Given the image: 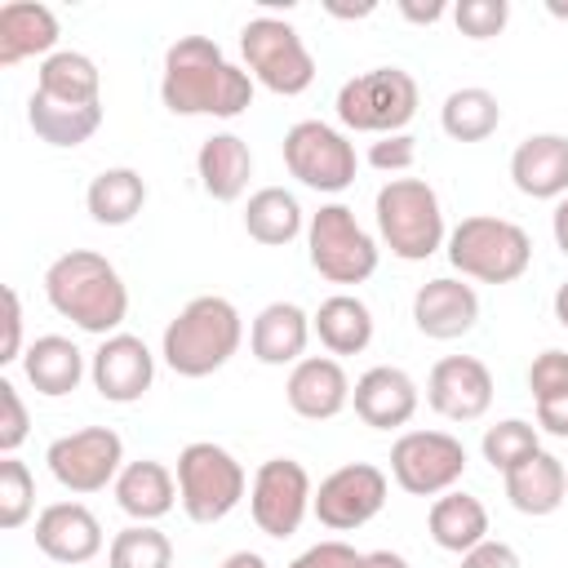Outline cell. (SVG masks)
Listing matches in <instances>:
<instances>
[{
    "label": "cell",
    "mask_w": 568,
    "mask_h": 568,
    "mask_svg": "<svg viewBox=\"0 0 568 568\" xmlns=\"http://www.w3.org/2000/svg\"><path fill=\"white\" fill-rule=\"evenodd\" d=\"M27 435H31V417H27V404H22L18 386L0 382V453L13 457Z\"/></svg>",
    "instance_id": "39"
},
{
    "label": "cell",
    "mask_w": 568,
    "mask_h": 568,
    "mask_svg": "<svg viewBox=\"0 0 568 568\" xmlns=\"http://www.w3.org/2000/svg\"><path fill=\"white\" fill-rule=\"evenodd\" d=\"M555 320H559V324L568 328V280H564L559 288H555Z\"/></svg>",
    "instance_id": "50"
},
{
    "label": "cell",
    "mask_w": 568,
    "mask_h": 568,
    "mask_svg": "<svg viewBox=\"0 0 568 568\" xmlns=\"http://www.w3.org/2000/svg\"><path fill=\"white\" fill-rule=\"evenodd\" d=\"M510 182L528 200H564L568 195V138L532 133L510 155Z\"/></svg>",
    "instance_id": "22"
},
{
    "label": "cell",
    "mask_w": 568,
    "mask_h": 568,
    "mask_svg": "<svg viewBox=\"0 0 568 568\" xmlns=\"http://www.w3.org/2000/svg\"><path fill=\"white\" fill-rule=\"evenodd\" d=\"M89 377H93V390L106 404H138L155 382V355L142 337L111 333L89 355Z\"/></svg>",
    "instance_id": "15"
},
{
    "label": "cell",
    "mask_w": 568,
    "mask_h": 568,
    "mask_svg": "<svg viewBox=\"0 0 568 568\" xmlns=\"http://www.w3.org/2000/svg\"><path fill=\"white\" fill-rule=\"evenodd\" d=\"M160 102L173 115H217L235 120L253 106V75L217 49L209 36H178L164 49Z\"/></svg>",
    "instance_id": "1"
},
{
    "label": "cell",
    "mask_w": 568,
    "mask_h": 568,
    "mask_svg": "<svg viewBox=\"0 0 568 568\" xmlns=\"http://www.w3.org/2000/svg\"><path fill=\"white\" fill-rule=\"evenodd\" d=\"M58 13L36 0H9L0 4V67H18L27 58H53L58 53Z\"/></svg>",
    "instance_id": "23"
},
{
    "label": "cell",
    "mask_w": 568,
    "mask_h": 568,
    "mask_svg": "<svg viewBox=\"0 0 568 568\" xmlns=\"http://www.w3.org/2000/svg\"><path fill=\"white\" fill-rule=\"evenodd\" d=\"M546 9H550V13H555V18H568V4H559V0H550V4H546Z\"/></svg>",
    "instance_id": "51"
},
{
    "label": "cell",
    "mask_w": 568,
    "mask_h": 568,
    "mask_svg": "<svg viewBox=\"0 0 568 568\" xmlns=\"http://www.w3.org/2000/svg\"><path fill=\"white\" fill-rule=\"evenodd\" d=\"M453 22L466 40H493L506 31L510 22V4L506 0H457L453 4Z\"/></svg>",
    "instance_id": "38"
},
{
    "label": "cell",
    "mask_w": 568,
    "mask_h": 568,
    "mask_svg": "<svg viewBox=\"0 0 568 568\" xmlns=\"http://www.w3.org/2000/svg\"><path fill=\"white\" fill-rule=\"evenodd\" d=\"M390 475L413 497H439L466 475V448L448 430H404L390 444Z\"/></svg>",
    "instance_id": "13"
},
{
    "label": "cell",
    "mask_w": 568,
    "mask_h": 568,
    "mask_svg": "<svg viewBox=\"0 0 568 568\" xmlns=\"http://www.w3.org/2000/svg\"><path fill=\"white\" fill-rule=\"evenodd\" d=\"M244 231H248V240H257L266 248H284V244H293L306 231V213H302L293 191L262 186L244 204Z\"/></svg>",
    "instance_id": "31"
},
{
    "label": "cell",
    "mask_w": 568,
    "mask_h": 568,
    "mask_svg": "<svg viewBox=\"0 0 568 568\" xmlns=\"http://www.w3.org/2000/svg\"><path fill=\"white\" fill-rule=\"evenodd\" d=\"M44 297L62 320H71L80 333L93 337L120 333L129 315V288L120 271L93 248H71L53 257L44 271Z\"/></svg>",
    "instance_id": "2"
},
{
    "label": "cell",
    "mask_w": 568,
    "mask_h": 568,
    "mask_svg": "<svg viewBox=\"0 0 568 568\" xmlns=\"http://www.w3.org/2000/svg\"><path fill=\"white\" fill-rule=\"evenodd\" d=\"M311 501H315V488H311V475L302 462L293 457H266L257 470H253V484H248V515L253 524L284 541L302 528V519L311 515Z\"/></svg>",
    "instance_id": "12"
},
{
    "label": "cell",
    "mask_w": 568,
    "mask_h": 568,
    "mask_svg": "<svg viewBox=\"0 0 568 568\" xmlns=\"http://www.w3.org/2000/svg\"><path fill=\"white\" fill-rule=\"evenodd\" d=\"M462 568H519V555H515V546L488 537V541H479L475 550L462 555Z\"/></svg>",
    "instance_id": "44"
},
{
    "label": "cell",
    "mask_w": 568,
    "mask_h": 568,
    "mask_svg": "<svg viewBox=\"0 0 568 568\" xmlns=\"http://www.w3.org/2000/svg\"><path fill=\"white\" fill-rule=\"evenodd\" d=\"M244 342V320L235 311V302L217 297V293H200L191 297L160 337V355L178 377H209L217 373Z\"/></svg>",
    "instance_id": "3"
},
{
    "label": "cell",
    "mask_w": 568,
    "mask_h": 568,
    "mask_svg": "<svg viewBox=\"0 0 568 568\" xmlns=\"http://www.w3.org/2000/svg\"><path fill=\"white\" fill-rule=\"evenodd\" d=\"M311 328H315V337L324 342V351L333 359L337 355H359L373 342V311L355 293H333L311 315Z\"/></svg>",
    "instance_id": "30"
},
{
    "label": "cell",
    "mask_w": 568,
    "mask_h": 568,
    "mask_svg": "<svg viewBox=\"0 0 568 568\" xmlns=\"http://www.w3.org/2000/svg\"><path fill=\"white\" fill-rule=\"evenodd\" d=\"M413 324L430 342H457L479 324V293L457 275H435L413 293Z\"/></svg>",
    "instance_id": "17"
},
{
    "label": "cell",
    "mask_w": 568,
    "mask_h": 568,
    "mask_svg": "<svg viewBox=\"0 0 568 568\" xmlns=\"http://www.w3.org/2000/svg\"><path fill=\"white\" fill-rule=\"evenodd\" d=\"M359 559H364V555H359L355 546L328 537V541H315L311 550H302L288 568H359Z\"/></svg>",
    "instance_id": "42"
},
{
    "label": "cell",
    "mask_w": 568,
    "mask_h": 568,
    "mask_svg": "<svg viewBox=\"0 0 568 568\" xmlns=\"http://www.w3.org/2000/svg\"><path fill=\"white\" fill-rule=\"evenodd\" d=\"M311 315L297 302H266L253 324H248V351L257 364L266 368H284L306 359V342H311Z\"/></svg>",
    "instance_id": "21"
},
{
    "label": "cell",
    "mask_w": 568,
    "mask_h": 568,
    "mask_svg": "<svg viewBox=\"0 0 568 568\" xmlns=\"http://www.w3.org/2000/svg\"><path fill=\"white\" fill-rule=\"evenodd\" d=\"M413 160H417V138L413 133H386V138H377L368 146V164L382 169V173H390V178L395 173H408Z\"/></svg>",
    "instance_id": "41"
},
{
    "label": "cell",
    "mask_w": 568,
    "mask_h": 568,
    "mask_svg": "<svg viewBox=\"0 0 568 568\" xmlns=\"http://www.w3.org/2000/svg\"><path fill=\"white\" fill-rule=\"evenodd\" d=\"M36 510V479L27 470V462L4 457L0 462V528H22Z\"/></svg>",
    "instance_id": "37"
},
{
    "label": "cell",
    "mask_w": 568,
    "mask_h": 568,
    "mask_svg": "<svg viewBox=\"0 0 568 568\" xmlns=\"http://www.w3.org/2000/svg\"><path fill=\"white\" fill-rule=\"evenodd\" d=\"M195 173H200L204 195H213L217 204H231V200H240L248 191L253 151H248V142L240 133H213L195 151Z\"/></svg>",
    "instance_id": "25"
},
{
    "label": "cell",
    "mask_w": 568,
    "mask_h": 568,
    "mask_svg": "<svg viewBox=\"0 0 568 568\" xmlns=\"http://www.w3.org/2000/svg\"><path fill=\"white\" fill-rule=\"evenodd\" d=\"M22 359V297L9 284L4 288V342H0V364Z\"/></svg>",
    "instance_id": "43"
},
{
    "label": "cell",
    "mask_w": 568,
    "mask_h": 568,
    "mask_svg": "<svg viewBox=\"0 0 568 568\" xmlns=\"http://www.w3.org/2000/svg\"><path fill=\"white\" fill-rule=\"evenodd\" d=\"M377 235L399 262H426L448 244L444 209L430 182L422 178H390L373 200Z\"/></svg>",
    "instance_id": "5"
},
{
    "label": "cell",
    "mask_w": 568,
    "mask_h": 568,
    "mask_svg": "<svg viewBox=\"0 0 568 568\" xmlns=\"http://www.w3.org/2000/svg\"><path fill=\"white\" fill-rule=\"evenodd\" d=\"M386 488L390 484H386V470L382 466H373V462H346V466H337L333 475L320 479L311 510H315V519L324 528L355 532V528H364L368 519L382 515Z\"/></svg>",
    "instance_id": "14"
},
{
    "label": "cell",
    "mask_w": 568,
    "mask_h": 568,
    "mask_svg": "<svg viewBox=\"0 0 568 568\" xmlns=\"http://www.w3.org/2000/svg\"><path fill=\"white\" fill-rule=\"evenodd\" d=\"M27 124H31V133H36L40 142L67 151V146L89 142V138L102 129V102L80 106V102H53V98H44V93H31V98H27Z\"/></svg>",
    "instance_id": "29"
},
{
    "label": "cell",
    "mask_w": 568,
    "mask_h": 568,
    "mask_svg": "<svg viewBox=\"0 0 568 568\" xmlns=\"http://www.w3.org/2000/svg\"><path fill=\"white\" fill-rule=\"evenodd\" d=\"M426 528H430V541L448 555H466L475 550L479 541H488V506L462 488H448L430 501V515H426Z\"/></svg>",
    "instance_id": "28"
},
{
    "label": "cell",
    "mask_w": 568,
    "mask_h": 568,
    "mask_svg": "<svg viewBox=\"0 0 568 568\" xmlns=\"http://www.w3.org/2000/svg\"><path fill=\"white\" fill-rule=\"evenodd\" d=\"M142 204H146V182L129 164L102 169L84 191V209L98 226H129L142 213Z\"/></svg>",
    "instance_id": "32"
},
{
    "label": "cell",
    "mask_w": 568,
    "mask_h": 568,
    "mask_svg": "<svg viewBox=\"0 0 568 568\" xmlns=\"http://www.w3.org/2000/svg\"><path fill=\"white\" fill-rule=\"evenodd\" d=\"M240 53H244V71L253 75V84H262L280 98H297L315 80V58H311L306 40L297 36V27L284 18L262 13V18L244 22Z\"/></svg>",
    "instance_id": "8"
},
{
    "label": "cell",
    "mask_w": 568,
    "mask_h": 568,
    "mask_svg": "<svg viewBox=\"0 0 568 568\" xmlns=\"http://www.w3.org/2000/svg\"><path fill=\"white\" fill-rule=\"evenodd\" d=\"M453 271H462V280H479V284H515L528 266H532V240L519 222L510 217H493V213H470L448 231L444 244Z\"/></svg>",
    "instance_id": "4"
},
{
    "label": "cell",
    "mask_w": 568,
    "mask_h": 568,
    "mask_svg": "<svg viewBox=\"0 0 568 568\" xmlns=\"http://www.w3.org/2000/svg\"><path fill=\"white\" fill-rule=\"evenodd\" d=\"M217 568H271V564H266L257 550H235V555H226Z\"/></svg>",
    "instance_id": "49"
},
{
    "label": "cell",
    "mask_w": 568,
    "mask_h": 568,
    "mask_svg": "<svg viewBox=\"0 0 568 568\" xmlns=\"http://www.w3.org/2000/svg\"><path fill=\"white\" fill-rule=\"evenodd\" d=\"M36 93L53 98V102H102V71L89 53L80 49H58L53 58L40 62V75H36Z\"/></svg>",
    "instance_id": "33"
},
{
    "label": "cell",
    "mask_w": 568,
    "mask_h": 568,
    "mask_svg": "<svg viewBox=\"0 0 568 568\" xmlns=\"http://www.w3.org/2000/svg\"><path fill=\"white\" fill-rule=\"evenodd\" d=\"M537 426L550 430L555 439H568V390L537 399Z\"/></svg>",
    "instance_id": "45"
},
{
    "label": "cell",
    "mask_w": 568,
    "mask_h": 568,
    "mask_svg": "<svg viewBox=\"0 0 568 568\" xmlns=\"http://www.w3.org/2000/svg\"><path fill=\"white\" fill-rule=\"evenodd\" d=\"M550 231H555V244H559V253L568 257V195L555 204V217H550Z\"/></svg>",
    "instance_id": "48"
},
{
    "label": "cell",
    "mask_w": 568,
    "mask_h": 568,
    "mask_svg": "<svg viewBox=\"0 0 568 568\" xmlns=\"http://www.w3.org/2000/svg\"><path fill=\"white\" fill-rule=\"evenodd\" d=\"M44 462H49V475L67 493L89 497V493H102L106 484L120 479V470H124V439L111 426H80L71 435H58L49 444Z\"/></svg>",
    "instance_id": "11"
},
{
    "label": "cell",
    "mask_w": 568,
    "mask_h": 568,
    "mask_svg": "<svg viewBox=\"0 0 568 568\" xmlns=\"http://www.w3.org/2000/svg\"><path fill=\"white\" fill-rule=\"evenodd\" d=\"M399 13H404L408 22H417V27H430V22H439V18L448 13V4H444V0H430V4H417V0H399Z\"/></svg>",
    "instance_id": "46"
},
{
    "label": "cell",
    "mask_w": 568,
    "mask_h": 568,
    "mask_svg": "<svg viewBox=\"0 0 568 568\" xmlns=\"http://www.w3.org/2000/svg\"><path fill=\"white\" fill-rule=\"evenodd\" d=\"M84 351L71 342V337H62V333H44V337H36L27 351H22V373H27V382L36 386V395H49V399H62V395H71L75 386H80V377H84Z\"/></svg>",
    "instance_id": "27"
},
{
    "label": "cell",
    "mask_w": 568,
    "mask_h": 568,
    "mask_svg": "<svg viewBox=\"0 0 568 568\" xmlns=\"http://www.w3.org/2000/svg\"><path fill=\"white\" fill-rule=\"evenodd\" d=\"M417 80L404 71V67H373V71H359L351 75L342 89H337V120L351 129V133H404V124L417 115Z\"/></svg>",
    "instance_id": "7"
},
{
    "label": "cell",
    "mask_w": 568,
    "mask_h": 568,
    "mask_svg": "<svg viewBox=\"0 0 568 568\" xmlns=\"http://www.w3.org/2000/svg\"><path fill=\"white\" fill-rule=\"evenodd\" d=\"M351 377L342 368V359L333 355H306L288 368V382H284V399L297 417L306 422H328L337 417L346 404H351Z\"/></svg>",
    "instance_id": "18"
},
{
    "label": "cell",
    "mask_w": 568,
    "mask_h": 568,
    "mask_svg": "<svg viewBox=\"0 0 568 568\" xmlns=\"http://www.w3.org/2000/svg\"><path fill=\"white\" fill-rule=\"evenodd\" d=\"M417 399H422L417 395V382L404 368H395V364L368 368L355 382V390H351L355 417L364 426H373V430H399V426H408L413 413H417Z\"/></svg>",
    "instance_id": "20"
},
{
    "label": "cell",
    "mask_w": 568,
    "mask_h": 568,
    "mask_svg": "<svg viewBox=\"0 0 568 568\" xmlns=\"http://www.w3.org/2000/svg\"><path fill=\"white\" fill-rule=\"evenodd\" d=\"M493 373L475 355H444L426 377V404L448 422H479L493 408Z\"/></svg>",
    "instance_id": "16"
},
{
    "label": "cell",
    "mask_w": 568,
    "mask_h": 568,
    "mask_svg": "<svg viewBox=\"0 0 568 568\" xmlns=\"http://www.w3.org/2000/svg\"><path fill=\"white\" fill-rule=\"evenodd\" d=\"M36 546L53 564H89L102 550V524L84 501H53L36 515Z\"/></svg>",
    "instance_id": "19"
},
{
    "label": "cell",
    "mask_w": 568,
    "mask_h": 568,
    "mask_svg": "<svg viewBox=\"0 0 568 568\" xmlns=\"http://www.w3.org/2000/svg\"><path fill=\"white\" fill-rule=\"evenodd\" d=\"M106 568H173V541L155 524H129L111 537Z\"/></svg>",
    "instance_id": "35"
},
{
    "label": "cell",
    "mask_w": 568,
    "mask_h": 568,
    "mask_svg": "<svg viewBox=\"0 0 568 568\" xmlns=\"http://www.w3.org/2000/svg\"><path fill=\"white\" fill-rule=\"evenodd\" d=\"M284 169L311 186V191H324V195H337L355 182V142L324 124V120H297L288 133H284Z\"/></svg>",
    "instance_id": "10"
},
{
    "label": "cell",
    "mask_w": 568,
    "mask_h": 568,
    "mask_svg": "<svg viewBox=\"0 0 568 568\" xmlns=\"http://www.w3.org/2000/svg\"><path fill=\"white\" fill-rule=\"evenodd\" d=\"M439 124L453 142H484L497 133L501 124V102L497 93L479 89V84H466V89H453L439 106Z\"/></svg>",
    "instance_id": "34"
},
{
    "label": "cell",
    "mask_w": 568,
    "mask_h": 568,
    "mask_svg": "<svg viewBox=\"0 0 568 568\" xmlns=\"http://www.w3.org/2000/svg\"><path fill=\"white\" fill-rule=\"evenodd\" d=\"M248 475L231 448L195 439L178 453V501L191 524H217L244 501Z\"/></svg>",
    "instance_id": "6"
},
{
    "label": "cell",
    "mask_w": 568,
    "mask_h": 568,
    "mask_svg": "<svg viewBox=\"0 0 568 568\" xmlns=\"http://www.w3.org/2000/svg\"><path fill=\"white\" fill-rule=\"evenodd\" d=\"M528 390L532 399H546V395H559L568 390V351H541L532 364H528Z\"/></svg>",
    "instance_id": "40"
},
{
    "label": "cell",
    "mask_w": 568,
    "mask_h": 568,
    "mask_svg": "<svg viewBox=\"0 0 568 568\" xmlns=\"http://www.w3.org/2000/svg\"><path fill=\"white\" fill-rule=\"evenodd\" d=\"M479 453H484V462H488L493 470L506 475V470H515L519 462H528L532 453H541V439H537V426H532V422L506 417V422H497V426L484 430Z\"/></svg>",
    "instance_id": "36"
},
{
    "label": "cell",
    "mask_w": 568,
    "mask_h": 568,
    "mask_svg": "<svg viewBox=\"0 0 568 568\" xmlns=\"http://www.w3.org/2000/svg\"><path fill=\"white\" fill-rule=\"evenodd\" d=\"M115 488V506L133 519V524H155L173 510L178 501V475L155 462V457H142V462H124L120 479L111 484Z\"/></svg>",
    "instance_id": "24"
},
{
    "label": "cell",
    "mask_w": 568,
    "mask_h": 568,
    "mask_svg": "<svg viewBox=\"0 0 568 568\" xmlns=\"http://www.w3.org/2000/svg\"><path fill=\"white\" fill-rule=\"evenodd\" d=\"M359 568H408V559L399 550H368L359 559Z\"/></svg>",
    "instance_id": "47"
},
{
    "label": "cell",
    "mask_w": 568,
    "mask_h": 568,
    "mask_svg": "<svg viewBox=\"0 0 568 568\" xmlns=\"http://www.w3.org/2000/svg\"><path fill=\"white\" fill-rule=\"evenodd\" d=\"M306 257L328 284H364L377 271V240L355 222L346 204H320L306 222Z\"/></svg>",
    "instance_id": "9"
},
{
    "label": "cell",
    "mask_w": 568,
    "mask_h": 568,
    "mask_svg": "<svg viewBox=\"0 0 568 568\" xmlns=\"http://www.w3.org/2000/svg\"><path fill=\"white\" fill-rule=\"evenodd\" d=\"M506 479V497H510V506L519 510V515H532V519H541V515H555L564 501H568V470H564V462L555 457V453H532L528 462H519L515 470H506L501 475Z\"/></svg>",
    "instance_id": "26"
}]
</instances>
